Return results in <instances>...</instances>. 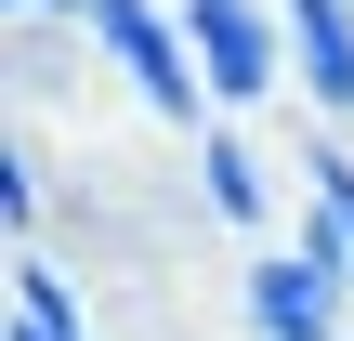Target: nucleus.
Wrapping results in <instances>:
<instances>
[{
  "mask_svg": "<svg viewBox=\"0 0 354 341\" xmlns=\"http://www.w3.org/2000/svg\"><path fill=\"white\" fill-rule=\"evenodd\" d=\"M289 66H302V105L354 131V0H289Z\"/></svg>",
  "mask_w": 354,
  "mask_h": 341,
  "instance_id": "obj_4",
  "label": "nucleus"
},
{
  "mask_svg": "<svg viewBox=\"0 0 354 341\" xmlns=\"http://www.w3.org/2000/svg\"><path fill=\"white\" fill-rule=\"evenodd\" d=\"M92 0H13V26H79Z\"/></svg>",
  "mask_w": 354,
  "mask_h": 341,
  "instance_id": "obj_9",
  "label": "nucleus"
},
{
  "mask_svg": "<svg viewBox=\"0 0 354 341\" xmlns=\"http://www.w3.org/2000/svg\"><path fill=\"white\" fill-rule=\"evenodd\" d=\"M302 223L328 237L354 263V131H328V145H302Z\"/></svg>",
  "mask_w": 354,
  "mask_h": 341,
  "instance_id": "obj_6",
  "label": "nucleus"
},
{
  "mask_svg": "<svg viewBox=\"0 0 354 341\" xmlns=\"http://www.w3.org/2000/svg\"><path fill=\"white\" fill-rule=\"evenodd\" d=\"M79 39H92V53L131 79V105H145V118H171L184 145L223 118V105H210V79H197V39H184V13H171V0H92V13H79Z\"/></svg>",
  "mask_w": 354,
  "mask_h": 341,
  "instance_id": "obj_1",
  "label": "nucleus"
},
{
  "mask_svg": "<svg viewBox=\"0 0 354 341\" xmlns=\"http://www.w3.org/2000/svg\"><path fill=\"white\" fill-rule=\"evenodd\" d=\"M0 223H13V250H39V223H53V158H39L26 118H13V145H0Z\"/></svg>",
  "mask_w": 354,
  "mask_h": 341,
  "instance_id": "obj_7",
  "label": "nucleus"
},
{
  "mask_svg": "<svg viewBox=\"0 0 354 341\" xmlns=\"http://www.w3.org/2000/svg\"><path fill=\"white\" fill-rule=\"evenodd\" d=\"M197 197H210L236 237H263V223H276V171L250 158V131H236V118H210V131H197Z\"/></svg>",
  "mask_w": 354,
  "mask_h": 341,
  "instance_id": "obj_5",
  "label": "nucleus"
},
{
  "mask_svg": "<svg viewBox=\"0 0 354 341\" xmlns=\"http://www.w3.org/2000/svg\"><path fill=\"white\" fill-rule=\"evenodd\" d=\"M0 276H13V315H26V329H92V315H79V289H66V263H53V250H13V263H0Z\"/></svg>",
  "mask_w": 354,
  "mask_h": 341,
  "instance_id": "obj_8",
  "label": "nucleus"
},
{
  "mask_svg": "<svg viewBox=\"0 0 354 341\" xmlns=\"http://www.w3.org/2000/svg\"><path fill=\"white\" fill-rule=\"evenodd\" d=\"M184 13V39H197V79H210V105L223 118H263L302 66H289V0H171Z\"/></svg>",
  "mask_w": 354,
  "mask_h": 341,
  "instance_id": "obj_3",
  "label": "nucleus"
},
{
  "mask_svg": "<svg viewBox=\"0 0 354 341\" xmlns=\"http://www.w3.org/2000/svg\"><path fill=\"white\" fill-rule=\"evenodd\" d=\"M236 302H250V341H354V263L315 223L302 237H263L250 276H236Z\"/></svg>",
  "mask_w": 354,
  "mask_h": 341,
  "instance_id": "obj_2",
  "label": "nucleus"
},
{
  "mask_svg": "<svg viewBox=\"0 0 354 341\" xmlns=\"http://www.w3.org/2000/svg\"><path fill=\"white\" fill-rule=\"evenodd\" d=\"M0 341H92V329H26V315H13V329H0Z\"/></svg>",
  "mask_w": 354,
  "mask_h": 341,
  "instance_id": "obj_10",
  "label": "nucleus"
}]
</instances>
